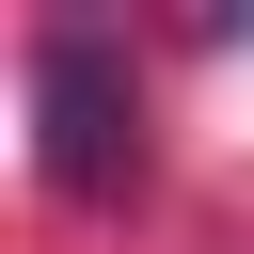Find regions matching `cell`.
I'll use <instances>...</instances> for the list:
<instances>
[{
	"instance_id": "obj_1",
	"label": "cell",
	"mask_w": 254,
	"mask_h": 254,
	"mask_svg": "<svg viewBox=\"0 0 254 254\" xmlns=\"http://www.w3.org/2000/svg\"><path fill=\"white\" fill-rule=\"evenodd\" d=\"M32 159H48L64 206H95V190L143 175V79H127V48L79 32V16L32 32Z\"/></svg>"
}]
</instances>
